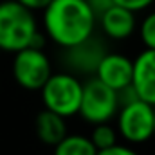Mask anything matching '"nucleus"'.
I'll return each mask as SVG.
<instances>
[{
    "label": "nucleus",
    "mask_w": 155,
    "mask_h": 155,
    "mask_svg": "<svg viewBox=\"0 0 155 155\" xmlns=\"http://www.w3.org/2000/svg\"><path fill=\"white\" fill-rule=\"evenodd\" d=\"M139 33H141V40L144 43L146 49H155V11L146 15L141 27H139Z\"/></svg>",
    "instance_id": "nucleus-14"
},
{
    "label": "nucleus",
    "mask_w": 155,
    "mask_h": 155,
    "mask_svg": "<svg viewBox=\"0 0 155 155\" xmlns=\"http://www.w3.org/2000/svg\"><path fill=\"white\" fill-rule=\"evenodd\" d=\"M90 141L96 146V150H107L117 144V130L110 123H101V124H94V130L90 134Z\"/></svg>",
    "instance_id": "nucleus-13"
},
{
    "label": "nucleus",
    "mask_w": 155,
    "mask_h": 155,
    "mask_svg": "<svg viewBox=\"0 0 155 155\" xmlns=\"http://www.w3.org/2000/svg\"><path fill=\"white\" fill-rule=\"evenodd\" d=\"M132 87L139 99L155 107V49H144L135 56Z\"/></svg>",
    "instance_id": "nucleus-9"
},
{
    "label": "nucleus",
    "mask_w": 155,
    "mask_h": 155,
    "mask_svg": "<svg viewBox=\"0 0 155 155\" xmlns=\"http://www.w3.org/2000/svg\"><path fill=\"white\" fill-rule=\"evenodd\" d=\"M16 2H20L22 5H25L31 11H43L51 4V0H16Z\"/></svg>",
    "instance_id": "nucleus-18"
},
{
    "label": "nucleus",
    "mask_w": 155,
    "mask_h": 155,
    "mask_svg": "<svg viewBox=\"0 0 155 155\" xmlns=\"http://www.w3.org/2000/svg\"><path fill=\"white\" fill-rule=\"evenodd\" d=\"M35 130L43 144L54 148L67 135V123H65V117L43 108L35 119Z\"/></svg>",
    "instance_id": "nucleus-11"
},
{
    "label": "nucleus",
    "mask_w": 155,
    "mask_h": 155,
    "mask_svg": "<svg viewBox=\"0 0 155 155\" xmlns=\"http://www.w3.org/2000/svg\"><path fill=\"white\" fill-rule=\"evenodd\" d=\"M119 112V101L117 92L107 87L97 78H90L83 83V94H81V105H79V116L90 124H101L110 123Z\"/></svg>",
    "instance_id": "nucleus-4"
},
{
    "label": "nucleus",
    "mask_w": 155,
    "mask_h": 155,
    "mask_svg": "<svg viewBox=\"0 0 155 155\" xmlns=\"http://www.w3.org/2000/svg\"><path fill=\"white\" fill-rule=\"evenodd\" d=\"M96 155H139L134 148L126 146V144H114L112 148H107V150H99Z\"/></svg>",
    "instance_id": "nucleus-16"
},
{
    "label": "nucleus",
    "mask_w": 155,
    "mask_h": 155,
    "mask_svg": "<svg viewBox=\"0 0 155 155\" xmlns=\"http://www.w3.org/2000/svg\"><path fill=\"white\" fill-rule=\"evenodd\" d=\"M94 76L117 92V90L132 85L134 60H130L128 56L119 54V52H107L103 56V60L99 61Z\"/></svg>",
    "instance_id": "nucleus-8"
},
{
    "label": "nucleus",
    "mask_w": 155,
    "mask_h": 155,
    "mask_svg": "<svg viewBox=\"0 0 155 155\" xmlns=\"http://www.w3.org/2000/svg\"><path fill=\"white\" fill-rule=\"evenodd\" d=\"M52 74L51 61L43 49L25 47L15 52L13 58V78L25 90H41Z\"/></svg>",
    "instance_id": "nucleus-6"
},
{
    "label": "nucleus",
    "mask_w": 155,
    "mask_h": 155,
    "mask_svg": "<svg viewBox=\"0 0 155 155\" xmlns=\"http://www.w3.org/2000/svg\"><path fill=\"white\" fill-rule=\"evenodd\" d=\"M87 2H88L92 13L96 15V18H99L107 9H110L114 5V0H87Z\"/></svg>",
    "instance_id": "nucleus-17"
},
{
    "label": "nucleus",
    "mask_w": 155,
    "mask_h": 155,
    "mask_svg": "<svg viewBox=\"0 0 155 155\" xmlns=\"http://www.w3.org/2000/svg\"><path fill=\"white\" fill-rule=\"evenodd\" d=\"M96 15L87 0H51L43 9V29L61 49L74 47L94 35Z\"/></svg>",
    "instance_id": "nucleus-1"
},
{
    "label": "nucleus",
    "mask_w": 155,
    "mask_h": 155,
    "mask_svg": "<svg viewBox=\"0 0 155 155\" xmlns=\"http://www.w3.org/2000/svg\"><path fill=\"white\" fill-rule=\"evenodd\" d=\"M153 2L155 0H114L116 5H121V7H124V9L132 11V13L144 11V9H148Z\"/></svg>",
    "instance_id": "nucleus-15"
},
{
    "label": "nucleus",
    "mask_w": 155,
    "mask_h": 155,
    "mask_svg": "<svg viewBox=\"0 0 155 155\" xmlns=\"http://www.w3.org/2000/svg\"><path fill=\"white\" fill-rule=\"evenodd\" d=\"M117 134L130 144H141L153 137V107L143 99L123 105L117 112Z\"/></svg>",
    "instance_id": "nucleus-5"
},
{
    "label": "nucleus",
    "mask_w": 155,
    "mask_h": 155,
    "mask_svg": "<svg viewBox=\"0 0 155 155\" xmlns=\"http://www.w3.org/2000/svg\"><path fill=\"white\" fill-rule=\"evenodd\" d=\"M0 51H2V49H0Z\"/></svg>",
    "instance_id": "nucleus-20"
},
{
    "label": "nucleus",
    "mask_w": 155,
    "mask_h": 155,
    "mask_svg": "<svg viewBox=\"0 0 155 155\" xmlns=\"http://www.w3.org/2000/svg\"><path fill=\"white\" fill-rule=\"evenodd\" d=\"M107 54L105 45L94 35L85 41L78 43L74 47L65 49V63L71 69L69 72H78V74H96L99 61Z\"/></svg>",
    "instance_id": "nucleus-7"
},
{
    "label": "nucleus",
    "mask_w": 155,
    "mask_h": 155,
    "mask_svg": "<svg viewBox=\"0 0 155 155\" xmlns=\"http://www.w3.org/2000/svg\"><path fill=\"white\" fill-rule=\"evenodd\" d=\"M101 31L112 40H126L130 38L137 27L135 13L121 7V5H112L107 9L99 18H97Z\"/></svg>",
    "instance_id": "nucleus-10"
},
{
    "label": "nucleus",
    "mask_w": 155,
    "mask_h": 155,
    "mask_svg": "<svg viewBox=\"0 0 155 155\" xmlns=\"http://www.w3.org/2000/svg\"><path fill=\"white\" fill-rule=\"evenodd\" d=\"M25 47H43V36L38 31L35 11L16 0L0 2V49L18 52Z\"/></svg>",
    "instance_id": "nucleus-2"
},
{
    "label": "nucleus",
    "mask_w": 155,
    "mask_h": 155,
    "mask_svg": "<svg viewBox=\"0 0 155 155\" xmlns=\"http://www.w3.org/2000/svg\"><path fill=\"white\" fill-rule=\"evenodd\" d=\"M43 107L61 117H72L79 112L83 83L72 72L51 74L47 83L41 87Z\"/></svg>",
    "instance_id": "nucleus-3"
},
{
    "label": "nucleus",
    "mask_w": 155,
    "mask_h": 155,
    "mask_svg": "<svg viewBox=\"0 0 155 155\" xmlns=\"http://www.w3.org/2000/svg\"><path fill=\"white\" fill-rule=\"evenodd\" d=\"M97 150L92 144L90 137L79 134H67L56 146L54 155H96Z\"/></svg>",
    "instance_id": "nucleus-12"
},
{
    "label": "nucleus",
    "mask_w": 155,
    "mask_h": 155,
    "mask_svg": "<svg viewBox=\"0 0 155 155\" xmlns=\"http://www.w3.org/2000/svg\"><path fill=\"white\" fill-rule=\"evenodd\" d=\"M153 137H155V107H153Z\"/></svg>",
    "instance_id": "nucleus-19"
}]
</instances>
